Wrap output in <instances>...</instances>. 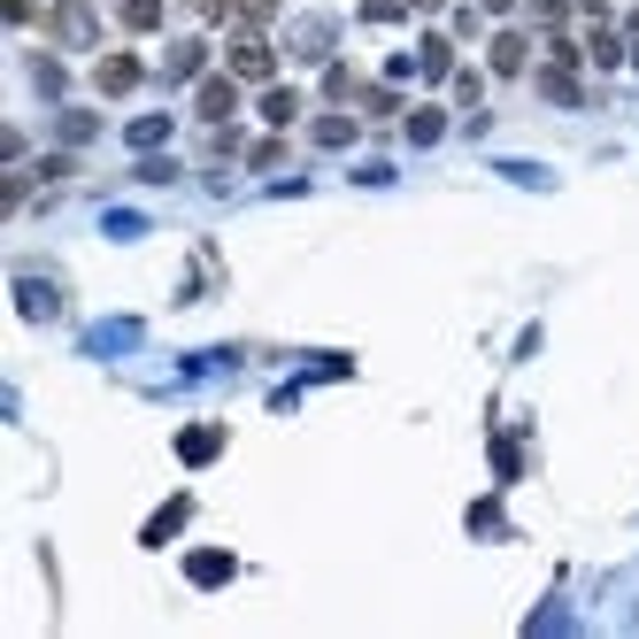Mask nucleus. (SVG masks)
Instances as JSON below:
<instances>
[{"mask_svg":"<svg viewBox=\"0 0 639 639\" xmlns=\"http://www.w3.org/2000/svg\"><path fill=\"white\" fill-rule=\"evenodd\" d=\"M324 93H332V101H363V85H355V70H332V78H324Z\"/></svg>","mask_w":639,"mask_h":639,"instance_id":"23","label":"nucleus"},{"mask_svg":"<svg viewBox=\"0 0 639 639\" xmlns=\"http://www.w3.org/2000/svg\"><path fill=\"white\" fill-rule=\"evenodd\" d=\"M631 70H639V47H631Z\"/></svg>","mask_w":639,"mask_h":639,"instance_id":"29","label":"nucleus"},{"mask_svg":"<svg viewBox=\"0 0 639 639\" xmlns=\"http://www.w3.org/2000/svg\"><path fill=\"white\" fill-rule=\"evenodd\" d=\"M185 9H193L201 24H231V16H239V0H185Z\"/></svg>","mask_w":639,"mask_h":639,"instance_id":"21","label":"nucleus"},{"mask_svg":"<svg viewBox=\"0 0 639 639\" xmlns=\"http://www.w3.org/2000/svg\"><path fill=\"white\" fill-rule=\"evenodd\" d=\"M116 24L124 32H162V0H116Z\"/></svg>","mask_w":639,"mask_h":639,"instance_id":"10","label":"nucleus"},{"mask_svg":"<svg viewBox=\"0 0 639 639\" xmlns=\"http://www.w3.org/2000/svg\"><path fill=\"white\" fill-rule=\"evenodd\" d=\"M39 24H47V39H55V47H93V39H101V24H93L85 0H55Z\"/></svg>","mask_w":639,"mask_h":639,"instance_id":"2","label":"nucleus"},{"mask_svg":"<svg viewBox=\"0 0 639 639\" xmlns=\"http://www.w3.org/2000/svg\"><path fill=\"white\" fill-rule=\"evenodd\" d=\"M185 516H193V501H185V493H178V501H162V516L147 524V547H162V539H170V532H178Z\"/></svg>","mask_w":639,"mask_h":639,"instance_id":"13","label":"nucleus"},{"mask_svg":"<svg viewBox=\"0 0 639 639\" xmlns=\"http://www.w3.org/2000/svg\"><path fill=\"white\" fill-rule=\"evenodd\" d=\"M624 32H631V39H639V9H631V24H624Z\"/></svg>","mask_w":639,"mask_h":639,"instance_id":"28","label":"nucleus"},{"mask_svg":"<svg viewBox=\"0 0 639 639\" xmlns=\"http://www.w3.org/2000/svg\"><path fill=\"white\" fill-rule=\"evenodd\" d=\"M355 116H316V147H355Z\"/></svg>","mask_w":639,"mask_h":639,"instance_id":"14","label":"nucleus"},{"mask_svg":"<svg viewBox=\"0 0 639 639\" xmlns=\"http://www.w3.org/2000/svg\"><path fill=\"white\" fill-rule=\"evenodd\" d=\"M532 85H539L547 101H562V109H578V101H585V85H578V70H570V62H555V55H547V62L532 70Z\"/></svg>","mask_w":639,"mask_h":639,"instance_id":"6","label":"nucleus"},{"mask_svg":"<svg viewBox=\"0 0 639 639\" xmlns=\"http://www.w3.org/2000/svg\"><path fill=\"white\" fill-rule=\"evenodd\" d=\"M262 116H270V124H293V116H300V93H293V85H262Z\"/></svg>","mask_w":639,"mask_h":639,"instance_id":"12","label":"nucleus"},{"mask_svg":"<svg viewBox=\"0 0 639 639\" xmlns=\"http://www.w3.org/2000/svg\"><path fill=\"white\" fill-rule=\"evenodd\" d=\"M532 70V39L509 24V32H493V78H524Z\"/></svg>","mask_w":639,"mask_h":639,"instance_id":"7","label":"nucleus"},{"mask_svg":"<svg viewBox=\"0 0 639 639\" xmlns=\"http://www.w3.org/2000/svg\"><path fill=\"white\" fill-rule=\"evenodd\" d=\"M285 155H293V147H285V139H254V147H247V170H277V162H285Z\"/></svg>","mask_w":639,"mask_h":639,"instance_id":"17","label":"nucleus"},{"mask_svg":"<svg viewBox=\"0 0 639 639\" xmlns=\"http://www.w3.org/2000/svg\"><path fill=\"white\" fill-rule=\"evenodd\" d=\"M478 93H486V78H478V70H455V101H463V109H470V101H478Z\"/></svg>","mask_w":639,"mask_h":639,"instance_id":"24","label":"nucleus"},{"mask_svg":"<svg viewBox=\"0 0 639 639\" xmlns=\"http://www.w3.org/2000/svg\"><path fill=\"white\" fill-rule=\"evenodd\" d=\"M409 0H363V24H401Z\"/></svg>","mask_w":639,"mask_h":639,"instance_id":"22","label":"nucleus"},{"mask_svg":"<svg viewBox=\"0 0 639 639\" xmlns=\"http://www.w3.org/2000/svg\"><path fill=\"white\" fill-rule=\"evenodd\" d=\"M409 9H447V0H409Z\"/></svg>","mask_w":639,"mask_h":639,"instance_id":"27","label":"nucleus"},{"mask_svg":"<svg viewBox=\"0 0 639 639\" xmlns=\"http://www.w3.org/2000/svg\"><path fill=\"white\" fill-rule=\"evenodd\" d=\"M162 139H170V116H139L132 124V147H162Z\"/></svg>","mask_w":639,"mask_h":639,"instance_id":"20","label":"nucleus"},{"mask_svg":"<svg viewBox=\"0 0 639 639\" xmlns=\"http://www.w3.org/2000/svg\"><path fill=\"white\" fill-rule=\"evenodd\" d=\"M585 62H593V70H624V62H631L624 32H616V24H585Z\"/></svg>","mask_w":639,"mask_h":639,"instance_id":"5","label":"nucleus"},{"mask_svg":"<svg viewBox=\"0 0 639 639\" xmlns=\"http://www.w3.org/2000/svg\"><path fill=\"white\" fill-rule=\"evenodd\" d=\"M32 78H39V93H62L70 78H62V62L55 55H32Z\"/></svg>","mask_w":639,"mask_h":639,"instance_id":"19","label":"nucleus"},{"mask_svg":"<svg viewBox=\"0 0 639 639\" xmlns=\"http://www.w3.org/2000/svg\"><path fill=\"white\" fill-rule=\"evenodd\" d=\"M147 85V62L139 55H101L93 62V93H109V101H124V93H139Z\"/></svg>","mask_w":639,"mask_h":639,"instance_id":"3","label":"nucleus"},{"mask_svg":"<svg viewBox=\"0 0 639 639\" xmlns=\"http://www.w3.org/2000/svg\"><path fill=\"white\" fill-rule=\"evenodd\" d=\"M270 16H277V0H239V32H270Z\"/></svg>","mask_w":639,"mask_h":639,"instance_id":"18","label":"nucleus"},{"mask_svg":"<svg viewBox=\"0 0 639 639\" xmlns=\"http://www.w3.org/2000/svg\"><path fill=\"white\" fill-rule=\"evenodd\" d=\"M440 132H447V109H417V116H409V139H417V147H432Z\"/></svg>","mask_w":639,"mask_h":639,"instance_id":"16","label":"nucleus"},{"mask_svg":"<svg viewBox=\"0 0 639 639\" xmlns=\"http://www.w3.org/2000/svg\"><path fill=\"white\" fill-rule=\"evenodd\" d=\"M0 9H9V24H39V9H32V0H0Z\"/></svg>","mask_w":639,"mask_h":639,"instance_id":"25","label":"nucleus"},{"mask_svg":"<svg viewBox=\"0 0 639 639\" xmlns=\"http://www.w3.org/2000/svg\"><path fill=\"white\" fill-rule=\"evenodd\" d=\"M231 570H239V562H231L224 547H201V555H185V578H193V585H231Z\"/></svg>","mask_w":639,"mask_h":639,"instance_id":"9","label":"nucleus"},{"mask_svg":"<svg viewBox=\"0 0 639 639\" xmlns=\"http://www.w3.org/2000/svg\"><path fill=\"white\" fill-rule=\"evenodd\" d=\"M486 9H501V16H509V9H524V0H486Z\"/></svg>","mask_w":639,"mask_h":639,"instance_id":"26","label":"nucleus"},{"mask_svg":"<svg viewBox=\"0 0 639 639\" xmlns=\"http://www.w3.org/2000/svg\"><path fill=\"white\" fill-rule=\"evenodd\" d=\"M231 109H239V78H231V70H224V78H201L193 116H201V124H231Z\"/></svg>","mask_w":639,"mask_h":639,"instance_id":"4","label":"nucleus"},{"mask_svg":"<svg viewBox=\"0 0 639 639\" xmlns=\"http://www.w3.org/2000/svg\"><path fill=\"white\" fill-rule=\"evenodd\" d=\"M201 62H208V47H201V39L170 47V78H201Z\"/></svg>","mask_w":639,"mask_h":639,"instance_id":"15","label":"nucleus"},{"mask_svg":"<svg viewBox=\"0 0 639 639\" xmlns=\"http://www.w3.org/2000/svg\"><path fill=\"white\" fill-rule=\"evenodd\" d=\"M224 70H231L239 85H270V78H277V47H270L262 32H239V39L224 47Z\"/></svg>","mask_w":639,"mask_h":639,"instance_id":"1","label":"nucleus"},{"mask_svg":"<svg viewBox=\"0 0 639 639\" xmlns=\"http://www.w3.org/2000/svg\"><path fill=\"white\" fill-rule=\"evenodd\" d=\"M224 455V424H193V432H178V463H216Z\"/></svg>","mask_w":639,"mask_h":639,"instance_id":"8","label":"nucleus"},{"mask_svg":"<svg viewBox=\"0 0 639 639\" xmlns=\"http://www.w3.org/2000/svg\"><path fill=\"white\" fill-rule=\"evenodd\" d=\"M447 62H455L447 32H424V47H417V70H424V78H447Z\"/></svg>","mask_w":639,"mask_h":639,"instance_id":"11","label":"nucleus"}]
</instances>
